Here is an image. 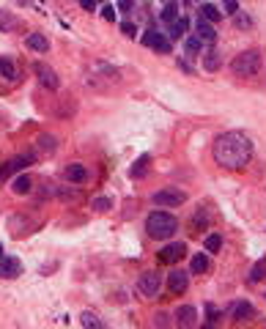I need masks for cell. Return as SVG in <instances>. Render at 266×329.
Masks as SVG:
<instances>
[{"label": "cell", "instance_id": "cell-1", "mask_svg": "<svg viewBox=\"0 0 266 329\" xmlns=\"http://www.w3.org/2000/svg\"><path fill=\"white\" fill-rule=\"evenodd\" d=\"M252 156V143L244 132H222L214 140V159L228 170L244 168Z\"/></svg>", "mask_w": 266, "mask_h": 329}, {"label": "cell", "instance_id": "cell-2", "mask_svg": "<svg viewBox=\"0 0 266 329\" xmlns=\"http://www.w3.org/2000/svg\"><path fill=\"white\" fill-rule=\"evenodd\" d=\"M146 231L151 239H170L178 231V222H176V217L168 214V211H154L146 219Z\"/></svg>", "mask_w": 266, "mask_h": 329}, {"label": "cell", "instance_id": "cell-3", "mask_svg": "<svg viewBox=\"0 0 266 329\" xmlns=\"http://www.w3.org/2000/svg\"><path fill=\"white\" fill-rule=\"evenodd\" d=\"M231 71L236 77H252L261 71V52L258 49H244L231 61Z\"/></svg>", "mask_w": 266, "mask_h": 329}, {"label": "cell", "instance_id": "cell-4", "mask_svg": "<svg viewBox=\"0 0 266 329\" xmlns=\"http://www.w3.org/2000/svg\"><path fill=\"white\" fill-rule=\"evenodd\" d=\"M91 69H93V71H88L85 83L93 85V88H110V85L118 83V77H121L115 66H110V63H102V61L91 63Z\"/></svg>", "mask_w": 266, "mask_h": 329}, {"label": "cell", "instance_id": "cell-5", "mask_svg": "<svg viewBox=\"0 0 266 329\" xmlns=\"http://www.w3.org/2000/svg\"><path fill=\"white\" fill-rule=\"evenodd\" d=\"M184 200H187V192H181V189H176V187L154 192V203L162 206V209H176V206H181Z\"/></svg>", "mask_w": 266, "mask_h": 329}, {"label": "cell", "instance_id": "cell-6", "mask_svg": "<svg viewBox=\"0 0 266 329\" xmlns=\"http://www.w3.org/2000/svg\"><path fill=\"white\" fill-rule=\"evenodd\" d=\"M143 44L151 49H156V52H162V55H170V49H173V44H170V39L165 33H159L156 28H148L146 36H143Z\"/></svg>", "mask_w": 266, "mask_h": 329}, {"label": "cell", "instance_id": "cell-7", "mask_svg": "<svg viewBox=\"0 0 266 329\" xmlns=\"http://www.w3.org/2000/svg\"><path fill=\"white\" fill-rule=\"evenodd\" d=\"M36 162V154H22V156H14V159H8L3 168H0V181L3 178H8L11 173H20V170H25V168H30Z\"/></svg>", "mask_w": 266, "mask_h": 329}, {"label": "cell", "instance_id": "cell-8", "mask_svg": "<svg viewBox=\"0 0 266 329\" xmlns=\"http://www.w3.org/2000/svg\"><path fill=\"white\" fill-rule=\"evenodd\" d=\"M143 296H156L162 288V274L159 272H143L140 274V283H137Z\"/></svg>", "mask_w": 266, "mask_h": 329}, {"label": "cell", "instance_id": "cell-9", "mask_svg": "<svg viewBox=\"0 0 266 329\" xmlns=\"http://www.w3.org/2000/svg\"><path fill=\"white\" fill-rule=\"evenodd\" d=\"M176 327L178 329H198V310L192 305H181L176 310Z\"/></svg>", "mask_w": 266, "mask_h": 329}, {"label": "cell", "instance_id": "cell-10", "mask_svg": "<svg viewBox=\"0 0 266 329\" xmlns=\"http://www.w3.org/2000/svg\"><path fill=\"white\" fill-rule=\"evenodd\" d=\"M33 71H36V77H39V83L44 85V88H49V91H55L58 85H61V80H58V74L52 69H49L47 63H33Z\"/></svg>", "mask_w": 266, "mask_h": 329}, {"label": "cell", "instance_id": "cell-11", "mask_svg": "<svg viewBox=\"0 0 266 329\" xmlns=\"http://www.w3.org/2000/svg\"><path fill=\"white\" fill-rule=\"evenodd\" d=\"M184 255H187V244H184V241H176V244H168L159 252V261L162 263H176V261H181Z\"/></svg>", "mask_w": 266, "mask_h": 329}, {"label": "cell", "instance_id": "cell-12", "mask_svg": "<svg viewBox=\"0 0 266 329\" xmlns=\"http://www.w3.org/2000/svg\"><path fill=\"white\" fill-rule=\"evenodd\" d=\"M189 285V274L181 272V269H173V272L168 274V288L173 291V294H184Z\"/></svg>", "mask_w": 266, "mask_h": 329}, {"label": "cell", "instance_id": "cell-13", "mask_svg": "<svg viewBox=\"0 0 266 329\" xmlns=\"http://www.w3.org/2000/svg\"><path fill=\"white\" fill-rule=\"evenodd\" d=\"M63 175H66V181H71V184H85L88 181V168L80 165V162H71V165H66Z\"/></svg>", "mask_w": 266, "mask_h": 329}, {"label": "cell", "instance_id": "cell-14", "mask_svg": "<svg viewBox=\"0 0 266 329\" xmlns=\"http://www.w3.org/2000/svg\"><path fill=\"white\" fill-rule=\"evenodd\" d=\"M22 274V263H20V258H0V277H20Z\"/></svg>", "mask_w": 266, "mask_h": 329}, {"label": "cell", "instance_id": "cell-15", "mask_svg": "<svg viewBox=\"0 0 266 329\" xmlns=\"http://www.w3.org/2000/svg\"><path fill=\"white\" fill-rule=\"evenodd\" d=\"M231 318L233 321H250V318H255V307L250 302H236L231 307Z\"/></svg>", "mask_w": 266, "mask_h": 329}, {"label": "cell", "instance_id": "cell-16", "mask_svg": "<svg viewBox=\"0 0 266 329\" xmlns=\"http://www.w3.org/2000/svg\"><path fill=\"white\" fill-rule=\"evenodd\" d=\"M25 44H28L33 52H47V49H49V39H47L44 33H28Z\"/></svg>", "mask_w": 266, "mask_h": 329}, {"label": "cell", "instance_id": "cell-17", "mask_svg": "<svg viewBox=\"0 0 266 329\" xmlns=\"http://www.w3.org/2000/svg\"><path fill=\"white\" fill-rule=\"evenodd\" d=\"M148 162H151V156H148V154L137 156V159H134V165L129 168V178H134V181H137V178H143V175L148 173Z\"/></svg>", "mask_w": 266, "mask_h": 329}, {"label": "cell", "instance_id": "cell-18", "mask_svg": "<svg viewBox=\"0 0 266 329\" xmlns=\"http://www.w3.org/2000/svg\"><path fill=\"white\" fill-rule=\"evenodd\" d=\"M30 189H33V181H30V175H17L14 181H11V192H14V195H28Z\"/></svg>", "mask_w": 266, "mask_h": 329}, {"label": "cell", "instance_id": "cell-19", "mask_svg": "<svg viewBox=\"0 0 266 329\" xmlns=\"http://www.w3.org/2000/svg\"><path fill=\"white\" fill-rule=\"evenodd\" d=\"M195 36L200 39V42H214V39H217V33H214V28H211V22H206V20H198Z\"/></svg>", "mask_w": 266, "mask_h": 329}, {"label": "cell", "instance_id": "cell-20", "mask_svg": "<svg viewBox=\"0 0 266 329\" xmlns=\"http://www.w3.org/2000/svg\"><path fill=\"white\" fill-rule=\"evenodd\" d=\"M187 30H189V20H187V17H178L176 22H170V33L168 36L176 42V39H184V33H187Z\"/></svg>", "mask_w": 266, "mask_h": 329}, {"label": "cell", "instance_id": "cell-21", "mask_svg": "<svg viewBox=\"0 0 266 329\" xmlns=\"http://www.w3.org/2000/svg\"><path fill=\"white\" fill-rule=\"evenodd\" d=\"M80 324H83V329H105L102 318H99L96 313H91V310H85V313L80 315Z\"/></svg>", "mask_w": 266, "mask_h": 329}, {"label": "cell", "instance_id": "cell-22", "mask_svg": "<svg viewBox=\"0 0 266 329\" xmlns=\"http://www.w3.org/2000/svg\"><path fill=\"white\" fill-rule=\"evenodd\" d=\"M20 28V20L11 17L8 11H0V33H11V30Z\"/></svg>", "mask_w": 266, "mask_h": 329}, {"label": "cell", "instance_id": "cell-23", "mask_svg": "<svg viewBox=\"0 0 266 329\" xmlns=\"http://www.w3.org/2000/svg\"><path fill=\"white\" fill-rule=\"evenodd\" d=\"M189 269H192V274L209 272V255H206V252H198L195 258H192V263H189Z\"/></svg>", "mask_w": 266, "mask_h": 329}, {"label": "cell", "instance_id": "cell-24", "mask_svg": "<svg viewBox=\"0 0 266 329\" xmlns=\"http://www.w3.org/2000/svg\"><path fill=\"white\" fill-rule=\"evenodd\" d=\"M0 77H6L8 83H14L17 80V66L8 58H0Z\"/></svg>", "mask_w": 266, "mask_h": 329}, {"label": "cell", "instance_id": "cell-25", "mask_svg": "<svg viewBox=\"0 0 266 329\" xmlns=\"http://www.w3.org/2000/svg\"><path fill=\"white\" fill-rule=\"evenodd\" d=\"M200 49H203V42H200L198 36H189L187 44H184V52H187L189 58H198V55H200Z\"/></svg>", "mask_w": 266, "mask_h": 329}, {"label": "cell", "instance_id": "cell-26", "mask_svg": "<svg viewBox=\"0 0 266 329\" xmlns=\"http://www.w3.org/2000/svg\"><path fill=\"white\" fill-rule=\"evenodd\" d=\"M203 69L206 71H217L220 69V52L217 49H209V52L203 55Z\"/></svg>", "mask_w": 266, "mask_h": 329}, {"label": "cell", "instance_id": "cell-27", "mask_svg": "<svg viewBox=\"0 0 266 329\" xmlns=\"http://www.w3.org/2000/svg\"><path fill=\"white\" fill-rule=\"evenodd\" d=\"M200 20H206V22H217V20H220V8H217V6H211V3H203V6H200Z\"/></svg>", "mask_w": 266, "mask_h": 329}, {"label": "cell", "instance_id": "cell-28", "mask_svg": "<svg viewBox=\"0 0 266 329\" xmlns=\"http://www.w3.org/2000/svg\"><path fill=\"white\" fill-rule=\"evenodd\" d=\"M36 146H39V151H44V154H52V151H55V137H52V134H42V137L36 140Z\"/></svg>", "mask_w": 266, "mask_h": 329}, {"label": "cell", "instance_id": "cell-29", "mask_svg": "<svg viewBox=\"0 0 266 329\" xmlns=\"http://www.w3.org/2000/svg\"><path fill=\"white\" fill-rule=\"evenodd\" d=\"M264 277H266V258L258 261V263L252 266V272H250V283H261Z\"/></svg>", "mask_w": 266, "mask_h": 329}, {"label": "cell", "instance_id": "cell-30", "mask_svg": "<svg viewBox=\"0 0 266 329\" xmlns=\"http://www.w3.org/2000/svg\"><path fill=\"white\" fill-rule=\"evenodd\" d=\"M162 20H165V22H176V20H178V8H176L173 3H168V6L162 8Z\"/></svg>", "mask_w": 266, "mask_h": 329}, {"label": "cell", "instance_id": "cell-31", "mask_svg": "<svg viewBox=\"0 0 266 329\" xmlns=\"http://www.w3.org/2000/svg\"><path fill=\"white\" fill-rule=\"evenodd\" d=\"M220 247H222V239H220L217 233L206 236V250H209V252H220Z\"/></svg>", "mask_w": 266, "mask_h": 329}, {"label": "cell", "instance_id": "cell-32", "mask_svg": "<svg viewBox=\"0 0 266 329\" xmlns=\"http://www.w3.org/2000/svg\"><path fill=\"white\" fill-rule=\"evenodd\" d=\"M121 33L134 39V36H137V25H134V22H121Z\"/></svg>", "mask_w": 266, "mask_h": 329}, {"label": "cell", "instance_id": "cell-33", "mask_svg": "<svg viewBox=\"0 0 266 329\" xmlns=\"http://www.w3.org/2000/svg\"><path fill=\"white\" fill-rule=\"evenodd\" d=\"M91 206H93L96 211H107V209L112 206V200H110V197H96V200H93Z\"/></svg>", "mask_w": 266, "mask_h": 329}, {"label": "cell", "instance_id": "cell-34", "mask_svg": "<svg viewBox=\"0 0 266 329\" xmlns=\"http://www.w3.org/2000/svg\"><path fill=\"white\" fill-rule=\"evenodd\" d=\"M233 25H236V28H252V20L244 17V14H236L233 17Z\"/></svg>", "mask_w": 266, "mask_h": 329}, {"label": "cell", "instance_id": "cell-35", "mask_svg": "<svg viewBox=\"0 0 266 329\" xmlns=\"http://www.w3.org/2000/svg\"><path fill=\"white\" fill-rule=\"evenodd\" d=\"M206 315H209V324H217V318H220V313H217L214 305H206Z\"/></svg>", "mask_w": 266, "mask_h": 329}, {"label": "cell", "instance_id": "cell-36", "mask_svg": "<svg viewBox=\"0 0 266 329\" xmlns=\"http://www.w3.org/2000/svg\"><path fill=\"white\" fill-rule=\"evenodd\" d=\"M102 17H105L107 22H112V20H115V8H112V6H102Z\"/></svg>", "mask_w": 266, "mask_h": 329}, {"label": "cell", "instance_id": "cell-37", "mask_svg": "<svg viewBox=\"0 0 266 329\" xmlns=\"http://www.w3.org/2000/svg\"><path fill=\"white\" fill-rule=\"evenodd\" d=\"M99 3H102V0H80V6H83L85 11H93V8L99 6Z\"/></svg>", "mask_w": 266, "mask_h": 329}, {"label": "cell", "instance_id": "cell-38", "mask_svg": "<svg viewBox=\"0 0 266 329\" xmlns=\"http://www.w3.org/2000/svg\"><path fill=\"white\" fill-rule=\"evenodd\" d=\"M222 6H225V11H231V14H236V11H239V3H236V0H225Z\"/></svg>", "mask_w": 266, "mask_h": 329}, {"label": "cell", "instance_id": "cell-39", "mask_svg": "<svg viewBox=\"0 0 266 329\" xmlns=\"http://www.w3.org/2000/svg\"><path fill=\"white\" fill-rule=\"evenodd\" d=\"M156 327H159V329H168V327H170V324H168V315H165V313L156 315Z\"/></svg>", "mask_w": 266, "mask_h": 329}, {"label": "cell", "instance_id": "cell-40", "mask_svg": "<svg viewBox=\"0 0 266 329\" xmlns=\"http://www.w3.org/2000/svg\"><path fill=\"white\" fill-rule=\"evenodd\" d=\"M132 6H134L132 0H121V3H118V8H121V11H129Z\"/></svg>", "mask_w": 266, "mask_h": 329}, {"label": "cell", "instance_id": "cell-41", "mask_svg": "<svg viewBox=\"0 0 266 329\" xmlns=\"http://www.w3.org/2000/svg\"><path fill=\"white\" fill-rule=\"evenodd\" d=\"M203 329H217V327H214V324H206V327Z\"/></svg>", "mask_w": 266, "mask_h": 329}, {"label": "cell", "instance_id": "cell-42", "mask_svg": "<svg viewBox=\"0 0 266 329\" xmlns=\"http://www.w3.org/2000/svg\"><path fill=\"white\" fill-rule=\"evenodd\" d=\"M168 3H178V0H165V6H168Z\"/></svg>", "mask_w": 266, "mask_h": 329}, {"label": "cell", "instance_id": "cell-43", "mask_svg": "<svg viewBox=\"0 0 266 329\" xmlns=\"http://www.w3.org/2000/svg\"><path fill=\"white\" fill-rule=\"evenodd\" d=\"M0 258H3V244H0Z\"/></svg>", "mask_w": 266, "mask_h": 329}]
</instances>
